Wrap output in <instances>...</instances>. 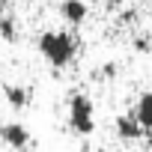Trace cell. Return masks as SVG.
I'll return each instance as SVG.
<instances>
[{
	"label": "cell",
	"instance_id": "obj_7",
	"mask_svg": "<svg viewBox=\"0 0 152 152\" xmlns=\"http://www.w3.org/2000/svg\"><path fill=\"white\" fill-rule=\"evenodd\" d=\"M131 113L137 116V122H140V125L152 128V93H143V96L137 99V104H134V110H131Z\"/></svg>",
	"mask_w": 152,
	"mask_h": 152
},
{
	"label": "cell",
	"instance_id": "obj_1",
	"mask_svg": "<svg viewBox=\"0 0 152 152\" xmlns=\"http://www.w3.org/2000/svg\"><path fill=\"white\" fill-rule=\"evenodd\" d=\"M39 51H42L54 66H66V63H72V57H75V36H72V33L48 30V33L39 36Z\"/></svg>",
	"mask_w": 152,
	"mask_h": 152
},
{
	"label": "cell",
	"instance_id": "obj_10",
	"mask_svg": "<svg viewBox=\"0 0 152 152\" xmlns=\"http://www.w3.org/2000/svg\"><path fill=\"white\" fill-rule=\"evenodd\" d=\"M134 48L146 51V48H149V39H146V36H137V39H134Z\"/></svg>",
	"mask_w": 152,
	"mask_h": 152
},
{
	"label": "cell",
	"instance_id": "obj_9",
	"mask_svg": "<svg viewBox=\"0 0 152 152\" xmlns=\"http://www.w3.org/2000/svg\"><path fill=\"white\" fill-rule=\"evenodd\" d=\"M116 75V63H104L102 66V78H113Z\"/></svg>",
	"mask_w": 152,
	"mask_h": 152
},
{
	"label": "cell",
	"instance_id": "obj_11",
	"mask_svg": "<svg viewBox=\"0 0 152 152\" xmlns=\"http://www.w3.org/2000/svg\"><path fill=\"white\" fill-rule=\"evenodd\" d=\"M107 3H122V0H107Z\"/></svg>",
	"mask_w": 152,
	"mask_h": 152
},
{
	"label": "cell",
	"instance_id": "obj_4",
	"mask_svg": "<svg viewBox=\"0 0 152 152\" xmlns=\"http://www.w3.org/2000/svg\"><path fill=\"white\" fill-rule=\"evenodd\" d=\"M116 134L122 140H137L143 134V125L137 122L134 113H122V116H116Z\"/></svg>",
	"mask_w": 152,
	"mask_h": 152
},
{
	"label": "cell",
	"instance_id": "obj_12",
	"mask_svg": "<svg viewBox=\"0 0 152 152\" xmlns=\"http://www.w3.org/2000/svg\"><path fill=\"white\" fill-rule=\"evenodd\" d=\"M149 146H152V134H149Z\"/></svg>",
	"mask_w": 152,
	"mask_h": 152
},
{
	"label": "cell",
	"instance_id": "obj_8",
	"mask_svg": "<svg viewBox=\"0 0 152 152\" xmlns=\"http://www.w3.org/2000/svg\"><path fill=\"white\" fill-rule=\"evenodd\" d=\"M0 36H3L6 42L18 39V18L12 12H0Z\"/></svg>",
	"mask_w": 152,
	"mask_h": 152
},
{
	"label": "cell",
	"instance_id": "obj_6",
	"mask_svg": "<svg viewBox=\"0 0 152 152\" xmlns=\"http://www.w3.org/2000/svg\"><path fill=\"white\" fill-rule=\"evenodd\" d=\"M3 96H6V102H9L12 107H18V110L30 102V93H27V87H21V84H3Z\"/></svg>",
	"mask_w": 152,
	"mask_h": 152
},
{
	"label": "cell",
	"instance_id": "obj_2",
	"mask_svg": "<svg viewBox=\"0 0 152 152\" xmlns=\"http://www.w3.org/2000/svg\"><path fill=\"white\" fill-rule=\"evenodd\" d=\"M69 125L78 134H93L96 119H93V99L87 93H72V99H69Z\"/></svg>",
	"mask_w": 152,
	"mask_h": 152
},
{
	"label": "cell",
	"instance_id": "obj_3",
	"mask_svg": "<svg viewBox=\"0 0 152 152\" xmlns=\"http://www.w3.org/2000/svg\"><path fill=\"white\" fill-rule=\"evenodd\" d=\"M0 137H3V143H9L15 149H24L30 143V131L21 122H3V125H0Z\"/></svg>",
	"mask_w": 152,
	"mask_h": 152
},
{
	"label": "cell",
	"instance_id": "obj_5",
	"mask_svg": "<svg viewBox=\"0 0 152 152\" xmlns=\"http://www.w3.org/2000/svg\"><path fill=\"white\" fill-rule=\"evenodd\" d=\"M60 12H63L66 21L81 24V21L87 18V3H84V0H63V3H60Z\"/></svg>",
	"mask_w": 152,
	"mask_h": 152
}]
</instances>
